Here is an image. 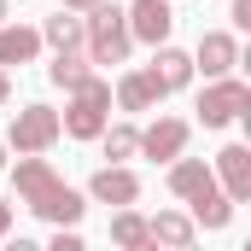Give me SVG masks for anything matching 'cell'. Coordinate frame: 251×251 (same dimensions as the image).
I'll return each instance as SVG.
<instances>
[{"instance_id": "1", "label": "cell", "mask_w": 251, "mask_h": 251, "mask_svg": "<svg viewBox=\"0 0 251 251\" xmlns=\"http://www.w3.org/2000/svg\"><path fill=\"white\" fill-rule=\"evenodd\" d=\"M12 187H18V199H24L35 216H47L53 228H76V222H82V210H88V199L70 187V181H59V170H53L41 152H18Z\"/></svg>"}, {"instance_id": "2", "label": "cell", "mask_w": 251, "mask_h": 251, "mask_svg": "<svg viewBox=\"0 0 251 251\" xmlns=\"http://www.w3.org/2000/svg\"><path fill=\"white\" fill-rule=\"evenodd\" d=\"M82 47H88V59H94V64H128V53H134V35H128L123 6L94 0V6L82 12Z\"/></svg>"}, {"instance_id": "3", "label": "cell", "mask_w": 251, "mask_h": 251, "mask_svg": "<svg viewBox=\"0 0 251 251\" xmlns=\"http://www.w3.org/2000/svg\"><path fill=\"white\" fill-rule=\"evenodd\" d=\"M105 123H111V82L88 70V76L70 88V105L59 111V128L70 134V140H94Z\"/></svg>"}, {"instance_id": "4", "label": "cell", "mask_w": 251, "mask_h": 251, "mask_svg": "<svg viewBox=\"0 0 251 251\" xmlns=\"http://www.w3.org/2000/svg\"><path fill=\"white\" fill-rule=\"evenodd\" d=\"M193 111H199V123H204V128H228L234 117H251V88L234 76V70H228V76H210V88L199 94Z\"/></svg>"}, {"instance_id": "5", "label": "cell", "mask_w": 251, "mask_h": 251, "mask_svg": "<svg viewBox=\"0 0 251 251\" xmlns=\"http://www.w3.org/2000/svg\"><path fill=\"white\" fill-rule=\"evenodd\" d=\"M59 111L53 105H24V111H12V128H6V152H53L59 146Z\"/></svg>"}, {"instance_id": "6", "label": "cell", "mask_w": 251, "mask_h": 251, "mask_svg": "<svg viewBox=\"0 0 251 251\" xmlns=\"http://www.w3.org/2000/svg\"><path fill=\"white\" fill-rule=\"evenodd\" d=\"M210 176H216V187L228 193L234 204H246V199H251V146H240V140L222 146L216 164H210Z\"/></svg>"}, {"instance_id": "7", "label": "cell", "mask_w": 251, "mask_h": 251, "mask_svg": "<svg viewBox=\"0 0 251 251\" xmlns=\"http://www.w3.org/2000/svg\"><path fill=\"white\" fill-rule=\"evenodd\" d=\"M123 18H128V35H134V41H146V47L170 41V29H176L170 0H134V6H123Z\"/></svg>"}, {"instance_id": "8", "label": "cell", "mask_w": 251, "mask_h": 251, "mask_svg": "<svg viewBox=\"0 0 251 251\" xmlns=\"http://www.w3.org/2000/svg\"><path fill=\"white\" fill-rule=\"evenodd\" d=\"M187 134H193L187 117H158L152 128H140V158H152V164H170L176 152H187Z\"/></svg>"}, {"instance_id": "9", "label": "cell", "mask_w": 251, "mask_h": 251, "mask_svg": "<svg viewBox=\"0 0 251 251\" xmlns=\"http://www.w3.org/2000/svg\"><path fill=\"white\" fill-rule=\"evenodd\" d=\"M88 199H94V204H134V199H140V176H134L128 164H105V170H94Z\"/></svg>"}, {"instance_id": "10", "label": "cell", "mask_w": 251, "mask_h": 251, "mask_svg": "<svg viewBox=\"0 0 251 251\" xmlns=\"http://www.w3.org/2000/svg\"><path fill=\"white\" fill-rule=\"evenodd\" d=\"M240 64V41L228 35V29H204L199 35V47H193V70H204V76H228Z\"/></svg>"}, {"instance_id": "11", "label": "cell", "mask_w": 251, "mask_h": 251, "mask_svg": "<svg viewBox=\"0 0 251 251\" xmlns=\"http://www.w3.org/2000/svg\"><path fill=\"white\" fill-rule=\"evenodd\" d=\"M117 105L134 111V117H140V111H158V105H164V82H158L146 64H140V70H123V82H117Z\"/></svg>"}, {"instance_id": "12", "label": "cell", "mask_w": 251, "mask_h": 251, "mask_svg": "<svg viewBox=\"0 0 251 251\" xmlns=\"http://www.w3.org/2000/svg\"><path fill=\"white\" fill-rule=\"evenodd\" d=\"M158 82H164V94H181L193 82V53H181V47H170V41H158L152 47V64H146Z\"/></svg>"}, {"instance_id": "13", "label": "cell", "mask_w": 251, "mask_h": 251, "mask_svg": "<svg viewBox=\"0 0 251 251\" xmlns=\"http://www.w3.org/2000/svg\"><path fill=\"white\" fill-rule=\"evenodd\" d=\"M41 59V29L35 24H0V64H35Z\"/></svg>"}, {"instance_id": "14", "label": "cell", "mask_w": 251, "mask_h": 251, "mask_svg": "<svg viewBox=\"0 0 251 251\" xmlns=\"http://www.w3.org/2000/svg\"><path fill=\"white\" fill-rule=\"evenodd\" d=\"M187 204H193V228H204V234H216V228H228V222H234V199H228L222 187L193 193Z\"/></svg>"}, {"instance_id": "15", "label": "cell", "mask_w": 251, "mask_h": 251, "mask_svg": "<svg viewBox=\"0 0 251 251\" xmlns=\"http://www.w3.org/2000/svg\"><path fill=\"white\" fill-rule=\"evenodd\" d=\"M146 234H152V246H176V251H187L193 240H199L193 216H181V210H158V216H146Z\"/></svg>"}, {"instance_id": "16", "label": "cell", "mask_w": 251, "mask_h": 251, "mask_svg": "<svg viewBox=\"0 0 251 251\" xmlns=\"http://www.w3.org/2000/svg\"><path fill=\"white\" fill-rule=\"evenodd\" d=\"M204 187H216V176H210V164L204 158H170V193L176 199H193V193H204Z\"/></svg>"}, {"instance_id": "17", "label": "cell", "mask_w": 251, "mask_h": 251, "mask_svg": "<svg viewBox=\"0 0 251 251\" xmlns=\"http://www.w3.org/2000/svg\"><path fill=\"white\" fill-rule=\"evenodd\" d=\"M41 47H53V53H64V47H82V12H53L47 24H41Z\"/></svg>"}, {"instance_id": "18", "label": "cell", "mask_w": 251, "mask_h": 251, "mask_svg": "<svg viewBox=\"0 0 251 251\" xmlns=\"http://www.w3.org/2000/svg\"><path fill=\"white\" fill-rule=\"evenodd\" d=\"M94 140H100V152H105L111 164H128V158L140 152V128H134V123H105Z\"/></svg>"}, {"instance_id": "19", "label": "cell", "mask_w": 251, "mask_h": 251, "mask_svg": "<svg viewBox=\"0 0 251 251\" xmlns=\"http://www.w3.org/2000/svg\"><path fill=\"white\" fill-rule=\"evenodd\" d=\"M88 70H94V59H88L82 47H64V53H53V64H47V82L70 94V88H76V82H82Z\"/></svg>"}, {"instance_id": "20", "label": "cell", "mask_w": 251, "mask_h": 251, "mask_svg": "<svg viewBox=\"0 0 251 251\" xmlns=\"http://www.w3.org/2000/svg\"><path fill=\"white\" fill-rule=\"evenodd\" d=\"M111 240L128 251H140V246H152V234H146V216L134 210V204H117V216H111Z\"/></svg>"}, {"instance_id": "21", "label": "cell", "mask_w": 251, "mask_h": 251, "mask_svg": "<svg viewBox=\"0 0 251 251\" xmlns=\"http://www.w3.org/2000/svg\"><path fill=\"white\" fill-rule=\"evenodd\" d=\"M53 251H82V234H76V228H59V234H53Z\"/></svg>"}, {"instance_id": "22", "label": "cell", "mask_w": 251, "mask_h": 251, "mask_svg": "<svg viewBox=\"0 0 251 251\" xmlns=\"http://www.w3.org/2000/svg\"><path fill=\"white\" fill-rule=\"evenodd\" d=\"M234 24H240V29H251V0H234Z\"/></svg>"}, {"instance_id": "23", "label": "cell", "mask_w": 251, "mask_h": 251, "mask_svg": "<svg viewBox=\"0 0 251 251\" xmlns=\"http://www.w3.org/2000/svg\"><path fill=\"white\" fill-rule=\"evenodd\" d=\"M12 234V199H0V240Z\"/></svg>"}, {"instance_id": "24", "label": "cell", "mask_w": 251, "mask_h": 251, "mask_svg": "<svg viewBox=\"0 0 251 251\" xmlns=\"http://www.w3.org/2000/svg\"><path fill=\"white\" fill-rule=\"evenodd\" d=\"M12 100V76H6V64H0V105Z\"/></svg>"}, {"instance_id": "25", "label": "cell", "mask_w": 251, "mask_h": 251, "mask_svg": "<svg viewBox=\"0 0 251 251\" xmlns=\"http://www.w3.org/2000/svg\"><path fill=\"white\" fill-rule=\"evenodd\" d=\"M64 6H70V12H88V6H94V0H64Z\"/></svg>"}, {"instance_id": "26", "label": "cell", "mask_w": 251, "mask_h": 251, "mask_svg": "<svg viewBox=\"0 0 251 251\" xmlns=\"http://www.w3.org/2000/svg\"><path fill=\"white\" fill-rule=\"evenodd\" d=\"M6 18H12V0H0V24H6Z\"/></svg>"}, {"instance_id": "27", "label": "cell", "mask_w": 251, "mask_h": 251, "mask_svg": "<svg viewBox=\"0 0 251 251\" xmlns=\"http://www.w3.org/2000/svg\"><path fill=\"white\" fill-rule=\"evenodd\" d=\"M0 170H6V140H0Z\"/></svg>"}]
</instances>
